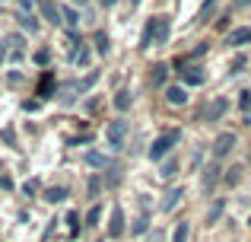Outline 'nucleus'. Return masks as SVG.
Listing matches in <instances>:
<instances>
[{
  "label": "nucleus",
  "mask_w": 251,
  "mask_h": 242,
  "mask_svg": "<svg viewBox=\"0 0 251 242\" xmlns=\"http://www.w3.org/2000/svg\"><path fill=\"white\" fill-rule=\"evenodd\" d=\"M6 54H10V51H6V38H0V61H3Z\"/></svg>",
  "instance_id": "obj_39"
},
{
  "label": "nucleus",
  "mask_w": 251,
  "mask_h": 242,
  "mask_svg": "<svg viewBox=\"0 0 251 242\" xmlns=\"http://www.w3.org/2000/svg\"><path fill=\"white\" fill-rule=\"evenodd\" d=\"M178 140H181V134H178V131H166L162 137H156L153 147H150V160H162V156H166Z\"/></svg>",
  "instance_id": "obj_2"
},
{
  "label": "nucleus",
  "mask_w": 251,
  "mask_h": 242,
  "mask_svg": "<svg viewBox=\"0 0 251 242\" xmlns=\"http://www.w3.org/2000/svg\"><path fill=\"white\" fill-rule=\"evenodd\" d=\"M19 26H23V29H29V32H38V23H35V16H32V13H23V16H19Z\"/></svg>",
  "instance_id": "obj_20"
},
{
  "label": "nucleus",
  "mask_w": 251,
  "mask_h": 242,
  "mask_svg": "<svg viewBox=\"0 0 251 242\" xmlns=\"http://www.w3.org/2000/svg\"><path fill=\"white\" fill-rule=\"evenodd\" d=\"M76 220H80V214H70V217H67V223H70V236H76V230H80V226H76Z\"/></svg>",
  "instance_id": "obj_28"
},
{
  "label": "nucleus",
  "mask_w": 251,
  "mask_h": 242,
  "mask_svg": "<svg viewBox=\"0 0 251 242\" xmlns=\"http://www.w3.org/2000/svg\"><path fill=\"white\" fill-rule=\"evenodd\" d=\"M6 45H16V48H23V35H16V32H13V35H6Z\"/></svg>",
  "instance_id": "obj_31"
},
{
  "label": "nucleus",
  "mask_w": 251,
  "mask_h": 242,
  "mask_svg": "<svg viewBox=\"0 0 251 242\" xmlns=\"http://www.w3.org/2000/svg\"><path fill=\"white\" fill-rule=\"evenodd\" d=\"M232 147H235V134H229V131H226V134H220L213 140V156H216V160H223V156L232 153Z\"/></svg>",
  "instance_id": "obj_4"
},
{
  "label": "nucleus",
  "mask_w": 251,
  "mask_h": 242,
  "mask_svg": "<svg viewBox=\"0 0 251 242\" xmlns=\"http://www.w3.org/2000/svg\"><path fill=\"white\" fill-rule=\"evenodd\" d=\"M184 198V188H172V191L166 194V198H162V204H159V211L162 214H169V211H175V204L178 201Z\"/></svg>",
  "instance_id": "obj_9"
},
{
  "label": "nucleus",
  "mask_w": 251,
  "mask_h": 242,
  "mask_svg": "<svg viewBox=\"0 0 251 242\" xmlns=\"http://www.w3.org/2000/svg\"><path fill=\"white\" fill-rule=\"evenodd\" d=\"M169 32H172V23H169V16H153L150 19V26H147V32H143V48L147 45H162V42H169Z\"/></svg>",
  "instance_id": "obj_1"
},
{
  "label": "nucleus",
  "mask_w": 251,
  "mask_h": 242,
  "mask_svg": "<svg viewBox=\"0 0 251 242\" xmlns=\"http://www.w3.org/2000/svg\"><path fill=\"white\" fill-rule=\"evenodd\" d=\"M216 179H220V166H207L203 169V191H210V188L216 185Z\"/></svg>",
  "instance_id": "obj_12"
},
{
  "label": "nucleus",
  "mask_w": 251,
  "mask_h": 242,
  "mask_svg": "<svg viewBox=\"0 0 251 242\" xmlns=\"http://www.w3.org/2000/svg\"><path fill=\"white\" fill-rule=\"evenodd\" d=\"M147 223H150L147 217H140V220H137V223H134V233H137V236H140V233H147Z\"/></svg>",
  "instance_id": "obj_29"
},
{
  "label": "nucleus",
  "mask_w": 251,
  "mask_h": 242,
  "mask_svg": "<svg viewBox=\"0 0 251 242\" xmlns=\"http://www.w3.org/2000/svg\"><path fill=\"white\" fill-rule=\"evenodd\" d=\"M70 61H74L76 67H86V64H89V48H83V42H80V48L70 54Z\"/></svg>",
  "instance_id": "obj_16"
},
{
  "label": "nucleus",
  "mask_w": 251,
  "mask_h": 242,
  "mask_svg": "<svg viewBox=\"0 0 251 242\" xmlns=\"http://www.w3.org/2000/svg\"><path fill=\"white\" fill-rule=\"evenodd\" d=\"M166 74H169L166 64H156V67H153V83H156V86H162V83H166Z\"/></svg>",
  "instance_id": "obj_19"
},
{
  "label": "nucleus",
  "mask_w": 251,
  "mask_h": 242,
  "mask_svg": "<svg viewBox=\"0 0 251 242\" xmlns=\"http://www.w3.org/2000/svg\"><path fill=\"white\" fill-rule=\"evenodd\" d=\"M115 108H118V112H127V108H130V93H127V89H121V93L115 96Z\"/></svg>",
  "instance_id": "obj_18"
},
{
  "label": "nucleus",
  "mask_w": 251,
  "mask_h": 242,
  "mask_svg": "<svg viewBox=\"0 0 251 242\" xmlns=\"http://www.w3.org/2000/svg\"><path fill=\"white\" fill-rule=\"evenodd\" d=\"M248 223H251V220H248Z\"/></svg>",
  "instance_id": "obj_44"
},
{
  "label": "nucleus",
  "mask_w": 251,
  "mask_h": 242,
  "mask_svg": "<svg viewBox=\"0 0 251 242\" xmlns=\"http://www.w3.org/2000/svg\"><path fill=\"white\" fill-rule=\"evenodd\" d=\"M220 214H223V201H216V204L210 207V214H207V223H216V220H220Z\"/></svg>",
  "instance_id": "obj_24"
},
{
  "label": "nucleus",
  "mask_w": 251,
  "mask_h": 242,
  "mask_svg": "<svg viewBox=\"0 0 251 242\" xmlns=\"http://www.w3.org/2000/svg\"><path fill=\"white\" fill-rule=\"evenodd\" d=\"M67 188H64V185H57V188H48V191H45V201H51V204H61V201L64 198H67Z\"/></svg>",
  "instance_id": "obj_13"
},
{
  "label": "nucleus",
  "mask_w": 251,
  "mask_h": 242,
  "mask_svg": "<svg viewBox=\"0 0 251 242\" xmlns=\"http://www.w3.org/2000/svg\"><path fill=\"white\" fill-rule=\"evenodd\" d=\"M166 99L172 102V106H184V102H188V93H184V86H169Z\"/></svg>",
  "instance_id": "obj_11"
},
{
  "label": "nucleus",
  "mask_w": 251,
  "mask_h": 242,
  "mask_svg": "<svg viewBox=\"0 0 251 242\" xmlns=\"http://www.w3.org/2000/svg\"><path fill=\"white\" fill-rule=\"evenodd\" d=\"M184 83H191V86H201V83H203V70H201V67H188V70H184Z\"/></svg>",
  "instance_id": "obj_15"
},
{
  "label": "nucleus",
  "mask_w": 251,
  "mask_h": 242,
  "mask_svg": "<svg viewBox=\"0 0 251 242\" xmlns=\"http://www.w3.org/2000/svg\"><path fill=\"white\" fill-rule=\"evenodd\" d=\"M150 242H159V236H153V239H150Z\"/></svg>",
  "instance_id": "obj_42"
},
{
  "label": "nucleus",
  "mask_w": 251,
  "mask_h": 242,
  "mask_svg": "<svg viewBox=\"0 0 251 242\" xmlns=\"http://www.w3.org/2000/svg\"><path fill=\"white\" fill-rule=\"evenodd\" d=\"M213 3H216V0H207V3H203V10H201V19H207V13L213 10Z\"/></svg>",
  "instance_id": "obj_36"
},
{
  "label": "nucleus",
  "mask_w": 251,
  "mask_h": 242,
  "mask_svg": "<svg viewBox=\"0 0 251 242\" xmlns=\"http://www.w3.org/2000/svg\"><path fill=\"white\" fill-rule=\"evenodd\" d=\"M96 80H99V74H89V77H86V80L80 83V93H86V89H89V86H92Z\"/></svg>",
  "instance_id": "obj_27"
},
{
  "label": "nucleus",
  "mask_w": 251,
  "mask_h": 242,
  "mask_svg": "<svg viewBox=\"0 0 251 242\" xmlns=\"http://www.w3.org/2000/svg\"><path fill=\"white\" fill-rule=\"evenodd\" d=\"M239 106H242V108H248V106H251V93H242V99H239Z\"/></svg>",
  "instance_id": "obj_37"
},
{
  "label": "nucleus",
  "mask_w": 251,
  "mask_h": 242,
  "mask_svg": "<svg viewBox=\"0 0 251 242\" xmlns=\"http://www.w3.org/2000/svg\"><path fill=\"white\" fill-rule=\"evenodd\" d=\"M99 191H102V179H99V175H92V179H89V198H96Z\"/></svg>",
  "instance_id": "obj_25"
},
{
  "label": "nucleus",
  "mask_w": 251,
  "mask_h": 242,
  "mask_svg": "<svg viewBox=\"0 0 251 242\" xmlns=\"http://www.w3.org/2000/svg\"><path fill=\"white\" fill-rule=\"evenodd\" d=\"M0 188H3V191H10V188H13V179H10V175H0Z\"/></svg>",
  "instance_id": "obj_33"
},
{
  "label": "nucleus",
  "mask_w": 251,
  "mask_h": 242,
  "mask_svg": "<svg viewBox=\"0 0 251 242\" xmlns=\"http://www.w3.org/2000/svg\"><path fill=\"white\" fill-rule=\"evenodd\" d=\"M48 89H51V77H45V80H42V86H38V96H45Z\"/></svg>",
  "instance_id": "obj_35"
},
{
  "label": "nucleus",
  "mask_w": 251,
  "mask_h": 242,
  "mask_svg": "<svg viewBox=\"0 0 251 242\" xmlns=\"http://www.w3.org/2000/svg\"><path fill=\"white\" fill-rule=\"evenodd\" d=\"M175 172H178V162H175V160L162 162V169H159V175H162V179H172V175H175Z\"/></svg>",
  "instance_id": "obj_21"
},
{
  "label": "nucleus",
  "mask_w": 251,
  "mask_h": 242,
  "mask_svg": "<svg viewBox=\"0 0 251 242\" xmlns=\"http://www.w3.org/2000/svg\"><path fill=\"white\" fill-rule=\"evenodd\" d=\"M226 108H229V102L220 96V99H213V102H210V108L203 112V118H207V121H216V118H223V115H226Z\"/></svg>",
  "instance_id": "obj_7"
},
{
  "label": "nucleus",
  "mask_w": 251,
  "mask_h": 242,
  "mask_svg": "<svg viewBox=\"0 0 251 242\" xmlns=\"http://www.w3.org/2000/svg\"><path fill=\"white\" fill-rule=\"evenodd\" d=\"M96 48H99V54H108V35L105 32H96Z\"/></svg>",
  "instance_id": "obj_22"
},
{
  "label": "nucleus",
  "mask_w": 251,
  "mask_h": 242,
  "mask_svg": "<svg viewBox=\"0 0 251 242\" xmlns=\"http://www.w3.org/2000/svg\"><path fill=\"white\" fill-rule=\"evenodd\" d=\"M19 3H23V13H32V10H35V3H38V0H19Z\"/></svg>",
  "instance_id": "obj_34"
},
{
  "label": "nucleus",
  "mask_w": 251,
  "mask_h": 242,
  "mask_svg": "<svg viewBox=\"0 0 251 242\" xmlns=\"http://www.w3.org/2000/svg\"><path fill=\"white\" fill-rule=\"evenodd\" d=\"M251 42V29L248 26H242V29H232L226 35V45H232V48H242V45H248Z\"/></svg>",
  "instance_id": "obj_6"
},
{
  "label": "nucleus",
  "mask_w": 251,
  "mask_h": 242,
  "mask_svg": "<svg viewBox=\"0 0 251 242\" xmlns=\"http://www.w3.org/2000/svg\"><path fill=\"white\" fill-rule=\"evenodd\" d=\"M42 13H45V19H48V23H61V6L54 3V0H42Z\"/></svg>",
  "instance_id": "obj_10"
},
{
  "label": "nucleus",
  "mask_w": 251,
  "mask_h": 242,
  "mask_svg": "<svg viewBox=\"0 0 251 242\" xmlns=\"http://www.w3.org/2000/svg\"><path fill=\"white\" fill-rule=\"evenodd\" d=\"M0 169H3V162H0Z\"/></svg>",
  "instance_id": "obj_43"
},
{
  "label": "nucleus",
  "mask_w": 251,
  "mask_h": 242,
  "mask_svg": "<svg viewBox=\"0 0 251 242\" xmlns=\"http://www.w3.org/2000/svg\"><path fill=\"white\" fill-rule=\"evenodd\" d=\"M61 23H67V29H76V26H80V19H76V10H74V6H64V10H61Z\"/></svg>",
  "instance_id": "obj_14"
},
{
  "label": "nucleus",
  "mask_w": 251,
  "mask_h": 242,
  "mask_svg": "<svg viewBox=\"0 0 251 242\" xmlns=\"http://www.w3.org/2000/svg\"><path fill=\"white\" fill-rule=\"evenodd\" d=\"M124 137H127V121H108V128H105V140H108L111 150H121L124 147Z\"/></svg>",
  "instance_id": "obj_3"
},
{
  "label": "nucleus",
  "mask_w": 251,
  "mask_h": 242,
  "mask_svg": "<svg viewBox=\"0 0 251 242\" xmlns=\"http://www.w3.org/2000/svg\"><path fill=\"white\" fill-rule=\"evenodd\" d=\"M23 191H25V194H35V191H38V182H35V179H32V182H25V185H23Z\"/></svg>",
  "instance_id": "obj_32"
},
{
  "label": "nucleus",
  "mask_w": 251,
  "mask_h": 242,
  "mask_svg": "<svg viewBox=\"0 0 251 242\" xmlns=\"http://www.w3.org/2000/svg\"><path fill=\"white\" fill-rule=\"evenodd\" d=\"M239 172H242L239 166H235V169H229V175H226V182H229V185H235V182H239Z\"/></svg>",
  "instance_id": "obj_30"
},
{
  "label": "nucleus",
  "mask_w": 251,
  "mask_h": 242,
  "mask_svg": "<svg viewBox=\"0 0 251 242\" xmlns=\"http://www.w3.org/2000/svg\"><path fill=\"white\" fill-rule=\"evenodd\" d=\"M86 162H89V166H96V169H115L111 156L99 153V150H89V153H86Z\"/></svg>",
  "instance_id": "obj_8"
},
{
  "label": "nucleus",
  "mask_w": 251,
  "mask_h": 242,
  "mask_svg": "<svg viewBox=\"0 0 251 242\" xmlns=\"http://www.w3.org/2000/svg\"><path fill=\"white\" fill-rule=\"evenodd\" d=\"M242 67H245V57H235V61H232V74H235V70H242Z\"/></svg>",
  "instance_id": "obj_38"
},
{
  "label": "nucleus",
  "mask_w": 251,
  "mask_h": 242,
  "mask_svg": "<svg viewBox=\"0 0 251 242\" xmlns=\"http://www.w3.org/2000/svg\"><path fill=\"white\" fill-rule=\"evenodd\" d=\"M99 3H102V6H105V10H111V6H115V3H118V0H99Z\"/></svg>",
  "instance_id": "obj_40"
},
{
  "label": "nucleus",
  "mask_w": 251,
  "mask_h": 242,
  "mask_svg": "<svg viewBox=\"0 0 251 242\" xmlns=\"http://www.w3.org/2000/svg\"><path fill=\"white\" fill-rule=\"evenodd\" d=\"M86 3H89V0H74V6H86Z\"/></svg>",
  "instance_id": "obj_41"
},
{
  "label": "nucleus",
  "mask_w": 251,
  "mask_h": 242,
  "mask_svg": "<svg viewBox=\"0 0 251 242\" xmlns=\"http://www.w3.org/2000/svg\"><path fill=\"white\" fill-rule=\"evenodd\" d=\"M0 140H6L10 147H16V134H13V128H3V131H0Z\"/></svg>",
  "instance_id": "obj_26"
},
{
  "label": "nucleus",
  "mask_w": 251,
  "mask_h": 242,
  "mask_svg": "<svg viewBox=\"0 0 251 242\" xmlns=\"http://www.w3.org/2000/svg\"><path fill=\"white\" fill-rule=\"evenodd\" d=\"M99 217H102V207H89V214H86V226H96L99 223Z\"/></svg>",
  "instance_id": "obj_23"
},
{
  "label": "nucleus",
  "mask_w": 251,
  "mask_h": 242,
  "mask_svg": "<svg viewBox=\"0 0 251 242\" xmlns=\"http://www.w3.org/2000/svg\"><path fill=\"white\" fill-rule=\"evenodd\" d=\"M121 233H124V211L115 204V207H111V217H108V236L118 239Z\"/></svg>",
  "instance_id": "obj_5"
},
{
  "label": "nucleus",
  "mask_w": 251,
  "mask_h": 242,
  "mask_svg": "<svg viewBox=\"0 0 251 242\" xmlns=\"http://www.w3.org/2000/svg\"><path fill=\"white\" fill-rule=\"evenodd\" d=\"M188 233H191V223H178L175 226V233H172V242H188Z\"/></svg>",
  "instance_id": "obj_17"
}]
</instances>
